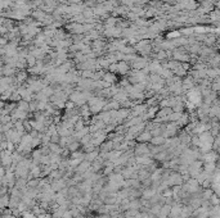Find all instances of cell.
Wrapping results in <instances>:
<instances>
[{
  "mask_svg": "<svg viewBox=\"0 0 220 218\" xmlns=\"http://www.w3.org/2000/svg\"><path fill=\"white\" fill-rule=\"evenodd\" d=\"M70 32H72V33H76V35H80L84 32V27H83V24L81 23H76V22H72V23H70L67 24V27H66Z\"/></svg>",
  "mask_w": 220,
  "mask_h": 218,
  "instance_id": "6da1fadb",
  "label": "cell"
},
{
  "mask_svg": "<svg viewBox=\"0 0 220 218\" xmlns=\"http://www.w3.org/2000/svg\"><path fill=\"white\" fill-rule=\"evenodd\" d=\"M128 71H129V64H128V62L120 60V62L117 63V73L125 75V73H128Z\"/></svg>",
  "mask_w": 220,
  "mask_h": 218,
  "instance_id": "7a4b0ae2",
  "label": "cell"
},
{
  "mask_svg": "<svg viewBox=\"0 0 220 218\" xmlns=\"http://www.w3.org/2000/svg\"><path fill=\"white\" fill-rule=\"evenodd\" d=\"M152 139V135H151V132L149 131H144V132H142L140 135H138L137 136V140L139 141V143H146V141H149Z\"/></svg>",
  "mask_w": 220,
  "mask_h": 218,
  "instance_id": "3957f363",
  "label": "cell"
},
{
  "mask_svg": "<svg viewBox=\"0 0 220 218\" xmlns=\"http://www.w3.org/2000/svg\"><path fill=\"white\" fill-rule=\"evenodd\" d=\"M102 80L106 81V82H108L110 85H112L113 82L116 81V75H115V73H111V72H106Z\"/></svg>",
  "mask_w": 220,
  "mask_h": 218,
  "instance_id": "277c9868",
  "label": "cell"
},
{
  "mask_svg": "<svg viewBox=\"0 0 220 218\" xmlns=\"http://www.w3.org/2000/svg\"><path fill=\"white\" fill-rule=\"evenodd\" d=\"M148 153H149V150H148V146H147L146 144L138 145L137 150H135V154H137V155H147Z\"/></svg>",
  "mask_w": 220,
  "mask_h": 218,
  "instance_id": "5b68a950",
  "label": "cell"
},
{
  "mask_svg": "<svg viewBox=\"0 0 220 218\" xmlns=\"http://www.w3.org/2000/svg\"><path fill=\"white\" fill-rule=\"evenodd\" d=\"M27 73H26L25 71H23V69H22V71H20L18 73H17L16 75V82L17 83H21V82H23V81H27Z\"/></svg>",
  "mask_w": 220,
  "mask_h": 218,
  "instance_id": "8992f818",
  "label": "cell"
},
{
  "mask_svg": "<svg viewBox=\"0 0 220 218\" xmlns=\"http://www.w3.org/2000/svg\"><path fill=\"white\" fill-rule=\"evenodd\" d=\"M149 141H151L153 145H162L166 140H165V137H164V136H153Z\"/></svg>",
  "mask_w": 220,
  "mask_h": 218,
  "instance_id": "52a82bcc",
  "label": "cell"
},
{
  "mask_svg": "<svg viewBox=\"0 0 220 218\" xmlns=\"http://www.w3.org/2000/svg\"><path fill=\"white\" fill-rule=\"evenodd\" d=\"M36 58L35 57H32L31 54H29L27 57H26V63H27V66H30V67H34L35 64H36Z\"/></svg>",
  "mask_w": 220,
  "mask_h": 218,
  "instance_id": "ba28073f",
  "label": "cell"
},
{
  "mask_svg": "<svg viewBox=\"0 0 220 218\" xmlns=\"http://www.w3.org/2000/svg\"><path fill=\"white\" fill-rule=\"evenodd\" d=\"M165 58H168V55H166V51L160 49L157 51V54H156V60H161V59H165Z\"/></svg>",
  "mask_w": 220,
  "mask_h": 218,
  "instance_id": "9c48e42d",
  "label": "cell"
},
{
  "mask_svg": "<svg viewBox=\"0 0 220 218\" xmlns=\"http://www.w3.org/2000/svg\"><path fill=\"white\" fill-rule=\"evenodd\" d=\"M160 211H161V205H155V207L151 209V212H152L153 214H156V216H158Z\"/></svg>",
  "mask_w": 220,
  "mask_h": 218,
  "instance_id": "30bf717a",
  "label": "cell"
},
{
  "mask_svg": "<svg viewBox=\"0 0 220 218\" xmlns=\"http://www.w3.org/2000/svg\"><path fill=\"white\" fill-rule=\"evenodd\" d=\"M7 44H8V40H7L4 36H0V48L4 46V45H7Z\"/></svg>",
  "mask_w": 220,
  "mask_h": 218,
  "instance_id": "8fae6325",
  "label": "cell"
},
{
  "mask_svg": "<svg viewBox=\"0 0 220 218\" xmlns=\"http://www.w3.org/2000/svg\"><path fill=\"white\" fill-rule=\"evenodd\" d=\"M182 33H186V35L193 33V28H183V30H182Z\"/></svg>",
  "mask_w": 220,
  "mask_h": 218,
  "instance_id": "7c38bea8",
  "label": "cell"
},
{
  "mask_svg": "<svg viewBox=\"0 0 220 218\" xmlns=\"http://www.w3.org/2000/svg\"><path fill=\"white\" fill-rule=\"evenodd\" d=\"M164 2H166V3H169V4H171V3H180V0H164Z\"/></svg>",
  "mask_w": 220,
  "mask_h": 218,
  "instance_id": "4fadbf2b",
  "label": "cell"
},
{
  "mask_svg": "<svg viewBox=\"0 0 220 218\" xmlns=\"http://www.w3.org/2000/svg\"><path fill=\"white\" fill-rule=\"evenodd\" d=\"M12 2H14V3H16V2H18V0H12Z\"/></svg>",
  "mask_w": 220,
  "mask_h": 218,
  "instance_id": "5bb4252c",
  "label": "cell"
}]
</instances>
